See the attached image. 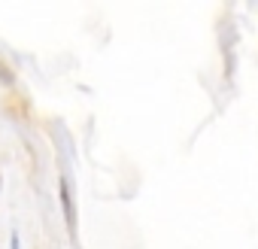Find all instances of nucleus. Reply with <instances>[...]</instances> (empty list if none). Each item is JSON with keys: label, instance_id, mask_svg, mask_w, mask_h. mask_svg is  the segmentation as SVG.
Listing matches in <instances>:
<instances>
[{"label": "nucleus", "instance_id": "1", "mask_svg": "<svg viewBox=\"0 0 258 249\" xmlns=\"http://www.w3.org/2000/svg\"><path fill=\"white\" fill-rule=\"evenodd\" d=\"M61 204H64V216H67V225L70 231L76 228V207H73V195H70V182L61 179Z\"/></svg>", "mask_w": 258, "mask_h": 249}, {"label": "nucleus", "instance_id": "2", "mask_svg": "<svg viewBox=\"0 0 258 249\" xmlns=\"http://www.w3.org/2000/svg\"><path fill=\"white\" fill-rule=\"evenodd\" d=\"M13 249H19V240H16V237H13Z\"/></svg>", "mask_w": 258, "mask_h": 249}]
</instances>
